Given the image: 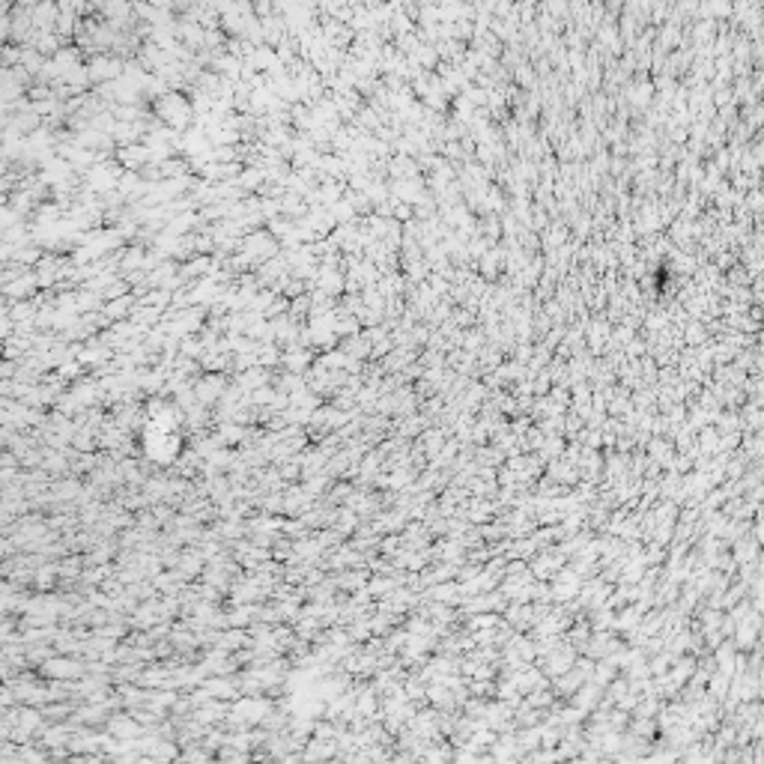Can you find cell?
Here are the masks:
<instances>
[{"instance_id":"6da1fadb","label":"cell","mask_w":764,"mask_h":764,"mask_svg":"<svg viewBox=\"0 0 764 764\" xmlns=\"http://www.w3.org/2000/svg\"><path fill=\"white\" fill-rule=\"evenodd\" d=\"M335 750H337V746H335L332 741H310V743H308V750H305V758H308V761H323V758L335 755Z\"/></svg>"}]
</instances>
